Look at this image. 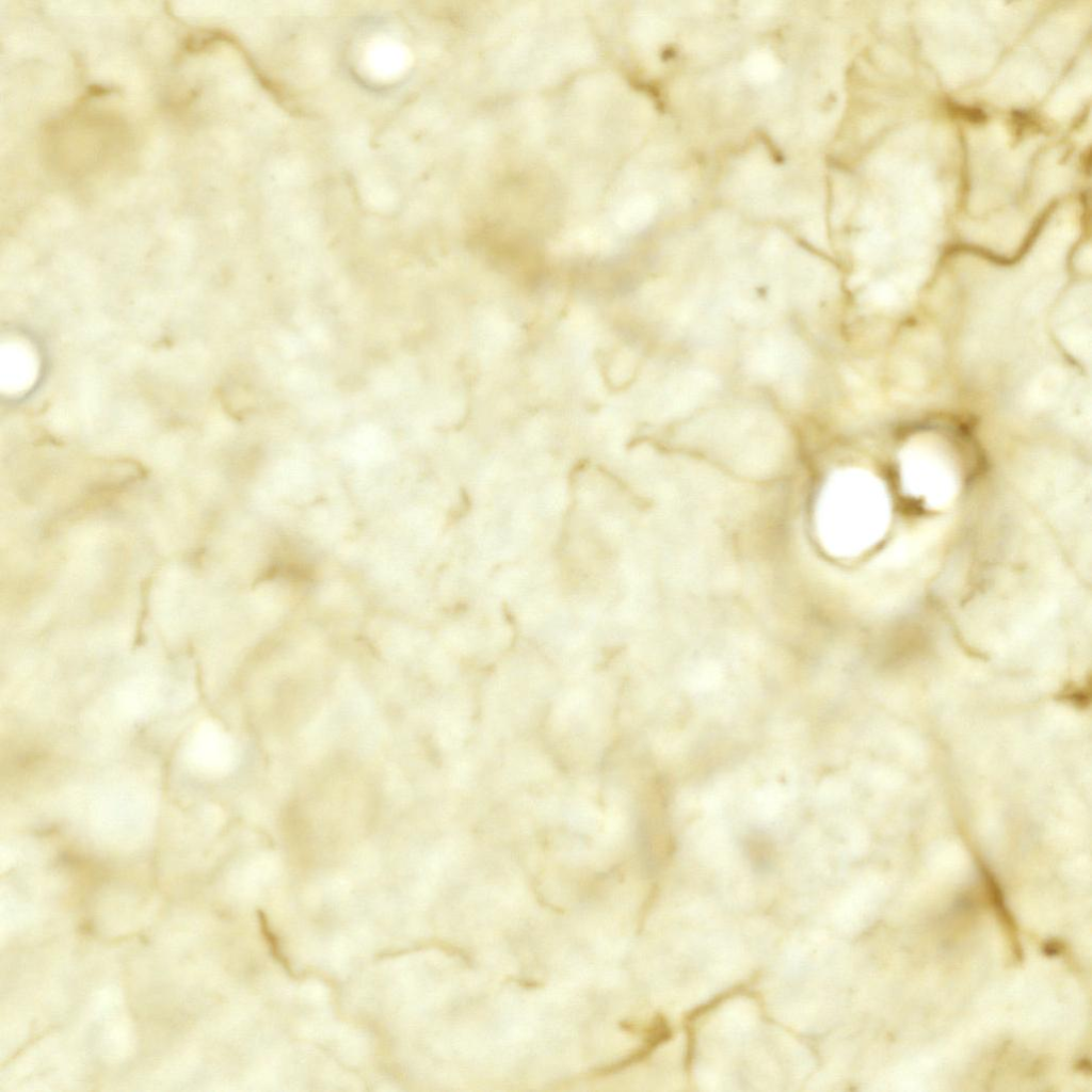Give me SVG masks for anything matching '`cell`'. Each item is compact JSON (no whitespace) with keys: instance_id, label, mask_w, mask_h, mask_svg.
<instances>
[{"instance_id":"cell-1","label":"cell","mask_w":1092,"mask_h":1092,"mask_svg":"<svg viewBox=\"0 0 1092 1092\" xmlns=\"http://www.w3.org/2000/svg\"><path fill=\"white\" fill-rule=\"evenodd\" d=\"M833 479L822 497L820 531L828 547L851 556L881 537L888 520V501L880 481L861 470Z\"/></svg>"}]
</instances>
